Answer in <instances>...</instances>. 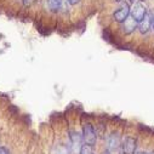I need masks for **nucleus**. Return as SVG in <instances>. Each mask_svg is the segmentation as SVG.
Returning <instances> with one entry per match:
<instances>
[{
	"mask_svg": "<svg viewBox=\"0 0 154 154\" xmlns=\"http://www.w3.org/2000/svg\"><path fill=\"white\" fill-rule=\"evenodd\" d=\"M83 140L86 144L94 147L97 142V135L95 131V128L92 126V124L88 123L83 126Z\"/></svg>",
	"mask_w": 154,
	"mask_h": 154,
	"instance_id": "obj_1",
	"label": "nucleus"
},
{
	"mask_svg": "<svg viewBox=\"0 0 154 154\" xmlns=\"http://www.w3.org/2000/svg\"><path fill=\"white\" fill-rule=\"evenodd\" d=\"M130 5L128 3H122L120 6L114 11L113 14V18L115 22H118V23H123L129 16H130Z\"/></svg>",
	"mask_w": 154,
	"mask_h": 154,
	"instance_id": "obj_2",
	"label": "nucleus"
},
{
	"mask_svg": "<svg viewBox=\"0 0 154 154\" xmlns=\"http://www.w3.org/2000/svg\"><path fill=\"white\" fill-rule=\"evenodd\" d=\"M146 14H147V9H146V6H144L142 3H136V4H134V6H132L131 10H130L131 17H132L137 23H140V22L143 20V17L146 16Z\"/></svg>",
	"mask_w": 154,
	"mask_h": 154,
	"instance_id": "obj_3",
	"label": "nucleus"
},
{
	"mask_svg": "<svg viewBox=\"0 0 154 154\" xmlns=\"http://www.w3.org/2000/svg\"><path fill=\"white\" fill-rule=\"evenodd\" d=\"M122 149L124 154H135L136 149H137V141L136 138L128 136L124 138V142L122 144Z\"/></svg>",
	"mask_w": 154,
	"mask_h": 154,
	"instance_id": "obj_4",
	"label": "nucleus"
},
{
	"mask_svg": "<svg viewBox=\"0 0 154 154\" xmlns=\"http://www.w3.org/2000/svg\"><path fill=\"white\" fill-rule=\"evenodd\" d=\"M150 27H152V17H150V15L147 12L146 16L143 17V20L138 23L140 33H141V34H146V33H148V30L150 29Z\"/></svg>",
	"mask_w": 154,
	"mask_h": 154,
	"instance_id": "obj_5",
	"label": "nucleus"
},
{
	"mask_svg": "<svg viewBox=\"0 0 154 154\" xmlns=\"http://www.w3.org/2000/svg\"><path fill=\"white\" fill-rule=\"evenodd\" d=\"M137 27H138V23H137L132 17H130V16L123 22V30H124V33H126V34H131Z\"/></svg>",
	"mask_w": 154,
	"mask_h": 154,
	"instance_id": "obj_6",
	"label": "nucleus"
},
{
	"mask_svg": "<svg viewBox=\"0 0 154 154\" xmlns=\"http://www.w3.org/2000/svg\"><path fill=\"white\" fill-rule=\"evenodd\" d=\"M120 146V136L118 132H113L110 134V136L108 137V149L109 150H115L118 149V147Z\"/></svg>",
	"mask_w": 154,
	"mask_h": 154,
	"instance_id": "obj_7",
	"label": "nucleus"
},
{
	"mask_svg": "<svg viewBox=\"0 0 154 154\" xmlns=\"http://www.w3.org/2000/svg\"><path fill=\"white\" fill-rule=\"evenodd\" d=\"M48 8L52 12H57L62 8V0H48Z\"/></svg>",
	"mask_w": 154,
	"mask_h": 154,
	"instance_id": "obj_8",
	"label": "nucleus"
},
{
	"mask_svg": "<svg viewBox=\"0 0 154 154\" xmlns=\"http://www.w3.org/2000/svg\"><path fill=\"white\" fill-rule=\"evenodd\" d=\"M79 154H95V153H94V150H92V147L85 143V144H83V146L80 147Z\"/></svg>",
	"mask_w": 154,
	"mask_h": 154,
	"instance_id": "obj_9",
	"label": "nucleus"
},
{
	"mask_svg": "<svg viewBox=\"0 0 154 154\" xmlns=\"http://www.w3.org/2000/svg\"><path fill=\"white\" fill-rule=\"evenodd\" d=\"M70 140H72V143L74 144V146H76V144H80V142H82V140H80V137H79V134H76V132H70Z\"/></svg>",
	"mask_w": 154,
	"mask_h": 154,
	"instance_id": "obj_10",
	"label": "nucleus"
},
{
	"mask_svg": "<svg viewBox=\"0 0 154 154\" xmlns=\"http://www.w3.org/2000/svg\"><path fill=\"white\" fill-rule=\"evenodd\" d=\"M35 3V0H22V4L24 5V6H30V5H33Z\"/></svg>",
	"mask_w": 154,
	"mask_h": 154,
	"instance_id": "obj_11",
	"label": "nucleus"
},
{
	"mask_svg": "<svg viewBox=\"0 0 154 154\" xmlns=\"http://www.w3.org/2000/svg\"><path fill=\"white\" fill-rule=\"evenodd\" d=\"M0 154H10V150L6 147H0Z\"/></svg>",
	"mask_w": 154,
	"mask_h": 154,
	"instance_id": "obj_12",
	"label": "nucleus"
},
{
	"mask_svg": "<svg viewBox=\"0 0 154 154\" xmlns=\"http://www.w3.org/2000/svg\"><path fill=\"white\" fill-rule=\"evenodd\" d=\"M79 2H80V0H68V3H69L70 5H76Z\"/></svg>",
	"mask_w": 154,
	"mask_h": 154,
	"instance_id": "obj_13",
	"label": "nucleus"
},
{
	"mask_svg": "<svg viewBox=\"0 0 154 154\" xmlns=\"http://www.w3.org/2000/svg\"><path fill=\"white\" fill-rule=\"evenodd\" d=\"M141 2H143V0H130V3H132V4H136V3H141Z\"/></svg>",
	"mask_w": 154,
	"mask_h": 154,
	"instance_id": "obj_14",
	"label": "nucleus"
},
{
	"mask_svg": "<svg viewBox=\"0 0 154 154\" xmlns=\"http://www.w3.org/2000/svg\"><path fill=\"white\" fill-rule=\"evenodd\" d=\"M102 154H112V153H110V150H109V149H107V150H104Z\"/></svg>",
	"mask_w": 154,
	"mask_h": 154,
	"instance_id": "obj_15",
	"label": "nucleus"
},
{
	"mask_svg": "<svg viewBox=\"0 0 154 154\" xmlns=\"http://www.w3.org/2000/svg\"><path fill=\"white\" fill-rule=\"evenodd\" d=\"M152 27H153V29H154V17H152Z\"/></svg>",
	"mask_w": 154,
	"mask_h": 154,
	"instance_id": "obj_16",
	"label": "nucleus"
},
{
	"mask_svg": "<svg viewBox=\"0 0 154 154\" xmlns=\"http://www.w3.org/2000/svg\"><path fill=\"white\" fill-rule=\"evenodd\" d=\"M136 154H148V153H146V152H138V153H136Z\"/></svg>",
	"mask_w": 154,
	"mask_h": 154,
	"instance_id": "obj_17",
	"label": "nucleus"
},
{
	"mask_svg": "<svg viewBox=\"0 0 154 154\" xmlns=\"http://www.w3.org/2000/svg\"><path fill=\"white\" fill-rule=\"evenodd\" d=\"M114 2H117V3H120V2H122V0H114Z\"/></svg>",
	"mask_w": 154,
	"mask_h": 154,
	"instance_id": "obj_18",
	"label": "nucleus"
},
{
	"mask_svg": "<svg viewBox=\"0 0 154 154\" xmlns=\"http://www.w3.org/2000/svg\"><path fill=\"white\" fill-rule=\"evenodd\" d=\"M150 154H154V152H152V153H150Z\"/></svg>",
	"mask_w": 154,
	"mask_h": 154,
	"instance_id": "obj_19",
	"label": "nucleus"
}]
</instances>
